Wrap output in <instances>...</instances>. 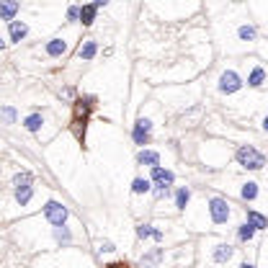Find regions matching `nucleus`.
<instances>
[{
  "mask_svg": "<svg viewBox=\"0 0 268 268\" xmlns=\"http://www.w3.org/2000/svg\"><path fill=\"white\" fill-rule=\"evenodd\" d=\"M235 160L245 170H260V168H265V155L260 150H255L253 145H240L235 150Z\"/></svg>",
  "mask_w": 268,
  "mask_h": 268,
  "instance_id": "obj_1",
  "label": "nucleus"
},
{
  "mask_svg": "<svg viewBox=\"0 0 268 268\" xmlns=\"http://www.w3.org/2000/svg\"><path fill=\"white\" fill-rule=\"evenodd\" d=\"M242 85H245V83H242V78H240V73H237V70H224V73L219 75L217 91H219L222 96H232V93H237Z\"/></svg>",
  "mask_w": 268,
  "mask_h": 268,
  "instance_id": "obj_2",
  "label": "nucleus"
},
{
  "mask_svg": "<svg viewBox=\"0 0 268 268\" xmlns=\"http://www.w3.org/2000/svg\"><path fill=\"white\" fill-rule=\"evenodd\" d=\"M209 217H211L214 224H227V219L232 217V209H229L227 199L211 196V199H209Z\"/></svg>",
  "mask_w": 268,
  "mask_h": 268,
  "instance_id": "obj_3",
  "label": "nucleus"
},
{
  "mask_svg": "<svg viewBox=\"0 0 268 268\" xmlns=\"http://www.w3.org/2000/svg\"><path fill=\"white\" fill-rule=\"evenodd\" d=\"M67 217H70V211H67L65 204H60V201H55V199L44 204V219H47L52 227H62V224L67 222Z\"/></svg>",
  "mask_w": 268,
  "mask_h": 268,
  "instance_id": "obj_4",
  "label": "nucleus"
},
{
  "mask_svg": "<svg viewBox=\"0 0 268 268\" xmlns=\"http://www.w3.org/2000/svg\"><path fill=\"white\" fill-rule=\"evenodd\" d=\"M132 139H134V145H139V147L145 150V145H150V139H152V121L145 119V116H139V119L134 121Z\"/></svg>",
  "mask_w": 268,
  "mask_h": 268,
  "instance_id": "obj_5",
  "label": "nucleus"
},
{
  "mask_svg": "<svg viewBox=\"0 0 268 268\" xmlns=\"http://www.w3.org/2000/svg\"><path fill=\"white\" fill-rule=\"evenodd\" d=\"M150 170H152V173H150L152 188H168V191H170V186H173V181H175L173 170H168V168H163V165H155V168H150Z\"/></svg>",
  "mask_w": 268,
  "mask_h": 268,
  "instance_id": "obj_6",
  "label": "nucleus"
},
{
  "mask_svg": "<svg viewBox=\"0 0 268 268\" xmlns=\"http://www.w3.org/2000/svg\"><path fill=\"white\" fill-rule=\"evenodd\" d=\"M19 11H21L19 0H0V21H8V24L16 21Z\"/></svg>",
  "mask_w": 268,
  "mask_h": 268,
  "instance_id": "obj_7",
  "label": "nucleus"
},
{
  "mask_svg": "<svg viewBox=\"0 0 268 268\" xmlns=\"http://www.w3.org/2000/svg\"><path fill=\"white\" fill-rule=\"evenodd\" d=\"M44 52L49 55V57H62V55H67V42L62 39V37H55V39H49L47 44H44Z\"/></svg>",
  "mask_w": 268,
  "mask_h": 268,
  "instance_id": "obj_8",
  "label": "nucleus"
},
{
  "mask_svg": "<svg viewBox=\"0 0 268 268\" xmlns=\"http://www.w3.org/2000/svg\"><path fill=\"white\" fill-rule=\"evenodd\" d=\"M232 255H235V247H232L229 242H219V245L211 250V260H214V263H227Z\"/></svg>",
  "mask_w": 268,
  "mask_h": 268,
  "instance_id": "obj_9",
  "label": "nucleus"
},
{
  "mask_svg": "<svg viewBox=\"0 0 268 268\" xmlns=\"http://www.w3.org/2000/svg\"><path fill=\"white\" fill-rule=\"evenodd\" d=\"M268 83V73L260 67V65H255L253 70H250V75H247V85L250 88H263Z\"/></svg>",
  "mask_w": 268,
  "mask_h": 268,
  "instance_id": "obj_10",
  "label": "nucleus"
},
{
  "mask_svg": "<svg viewBox=\"0 0 268 268\" xmlns=\"http://www.w3.org/2000/svg\"><path fill=\"white\" fill-rule=\"evenodd\" d=\"M137 165H147V168H155V165H160V152H155V150H139L137 152Z\"/></svg>",
  "mask_w": 268,
  "mask_h": 268,
  "instance_id": "obj_11",
  "label": "nucleus"
},
{
  "mask_svg": "<svg viewBox=\"0 0 268 268\" xmlns=\"http://www.w3.org/2000/svg\"><path fill=\"white\" fill-rule=\"evenodd\" d=\"M8 34H11V42H24L26 39V34H29V26L24 24V21H11L8 24Z\"/></svg>",
  "mask_w": 268,
  "mask_h": 268,
  "instance_id": "obj_12",
  "label": "nucleus"
},
{
  "mask_svg": "<svg viewBox=\"0 0 268 268\" xmlns=\"http://www.w3.org/2000/svg\"><path fill=\"white\" fill-rule=\"evenodd\" d=\"M78 55H80V60H85V62H91L96 55H98V42L96 39H85L83 44H80V49H78Z\"/></svg>",
  "mask_w": 268,
  "mask_h": 268,
  "instance_id": "obj_13",
  "label": "nucleus"
},
{
  "mask_svg": "<svg viewBox=\"0 0 268 268\" xmlns=\"http://www.w3.org/2000/svg\"><path fill=\"white\" fill-rule=\"evenodd\" d=\"M137 237L139 240H155V242H160L163 240V232L155 229L152 224H137Z\"/></svg>",
  "mask_w": 268,
  "mask_h": 268,
  "instance_id": "obj_14",
  "label": "nucleus"
},
{
  "mask_svg": "<svg viewBox=\"0 0 268 268\" xmlns=\"http://www.w3.org/2000/svg\"><path fill=\"white\" fill-rule=\"evenodd\" d=\"M42 124H44V116H42L39 111H34V114H29V116L24 119V129L31 132V134H37V132L42 129Z\"/></svg>",
  "mask_w": 268,
  "mask_h": 268,
  "instance_id": "obj_15",
  "label": "nucleus"
},
{
  "mask_svg": "<svg viewBox=\"0 0 268 268\" xmlns=\"http://www.w3.org/2000/svg\"><path fill=\"white\" fill-rule=\"evenodd\" d=\"M247 224H253L255 232L258 229H268V217L260 214V211H255V209H247Z\"/></svg>",
  "mask_w": 268,
  "mask_h": 268,
  "instance_id": "obj_16",
  "label": "nucleus"
},
{
  "mask_svg": "<svg viewBox=\"0 0 268 268\" xmlns=\"http://www.w3.org/2000/svg\"><path fill=\"white\" fill-rule=\"evenodd\" d=\"M258 193H260V188H258L255 181H247V183H242V188H240V199H242V201H255Z\"/></svg>",
  "mask_w": 268,
  "mask_h": 268,
  "instance_id": "obj_17",
  "label": "nucleus"
},
{
  "mask_svg": "<svg viewBox=\"0 0 268 268\" xmlns=\"http://www.w3.org/2000/svg\"><path fill=\"white\" fill-rule=\"evenodd\" d=\"M96 16H98V8H96L93 3H88V6L80 8V24H83V26H93Z\"/></svg>",
  "mask_w": 268,
  "mask_h": 268,
  "instance_id": "obj_18",
  "label": "nucleus"
},
{
  "mask_svg": "<svg viewBox=\"0 0 268 268\" xmlns=\"http://www.w3.org/2000/svg\"><path fill=\"white\" fill-rule=\"evenodd\" d=\"M152 191V181L150 178H134L132 181V193L134 196H145V193H150Z\"/></svg>",
  "mask_w": 268,
  "mask_h": 268,
  "instance_id": "obj_19",
  "label": "nucleus"
},
{
  "mask_svg": "<svg viewBox=\"0 0 268 268\" xmlns=\"http://www.w3.org/2000/svg\"><path fill=\"white\" fill-rule=\"evenodd\" d=\"M255 37H258V29H255L253 24H242V26L237 29V39H240V42H255Z\"/></svg>",
  "mask_w": 268,
  "mask_h": 268,
  "instance_id": "obj_20",
  "label": "nucleus"
},
{
  "mask_svg": "<svg viewBox=\"0 0 268 268\" xmlns=\"http://www.w3.org/2000/svg\"><path fill=\"white\" fill-rule=\"evenodd\" d=\"M55 240H57V245H62V247H67L70 242H73V232H70V227H55Z\"/></svg>",
  "mask_w": 268,
  "mask_h": 268,
  "instance_id": "obj_21",
  "label": "nucleus"
},
{
  "mask_svg": "<svg viewBox=\"0 0 268 268\" xmlns=\"http://www.w3.org/2000/svg\"><path fill=\"white\" fill-rule=\"evenodd\" d=\"M188 199H191V188H188V186H181V188L175 191V209L183 211L186 204H188Z\"/></svg>",
  "mask_w": 268,
  "mask_h": 268,
  "instance_id": "obj_22",
  "label": "nucleus"
},
{
  "mask_svg": "<svg viewBox=\"0 0 268 268\" xmlns=\"http://www.w3.org/2000/svg\"><path fill=\"white\" fill-rule=\"evenodd\" d=\"M31 196H34V186H21V188H16V201H19V206H26V204L31 201Z\"/></svg>",
  "mask_w": 268,
  "mask_h": 268,
  "instance_id": "obj_23",
  "label": "nucleus"
},
{
  "mask_svg": "<svg viewBox=\"0 0 268 268\" xmlns=\"http://www.w3.org/2000/svg\"><path fill=\"white\" fill-rule=\"evenodd\" d=\"M253 237H255V227L247 224V222H242V224L237 227V240H240V242H250Z\"/></svg>",
  "mask_w": 268,
  "mask_h": 268,
  "instance_id": "obj_24",
  "label": "nucleus"
},
{
  "mask_svg": "<svg viewBox=\"0 0 268 268\" xmlns=\"http://www.w3.org/2000/svg\"><path fill=\"white\" fill-rule=\"evenodd\" d=\"M160 258H163V250H160V247H155L152 253L142 255V268H155V265L160 263Z\"/></svg>",
  "mask_w": 268,
  "mask_h": 268,
  "instance_id": "obj_25",
  "label": "nucleus"
},
{
  "mask_svg": "<svg viewBox=\"0 0 268 268\" xmlns=\"http://www.w3.org/2000/svg\"><path fill=\"white\" fill-rule=\"evenodd\" d=\"M0 119H3V124H16L19 114L13 106H0Z\"/></svg>",
  "mask_w": 268,
  "mask_h": 268,
  "instance_id": "obj_26",
  "label": "nucleus"
},
{
  "mask_svg": "<svg viewBox=\"0 0 268 268\" xmlns=\"http://www.w3.org/2000/svg\"><path fill=\"white\" fill-rule=\"evenodd\" d=\"M31 183H34V175H31V173H16V175H13V188L31 186Z\"/></svg>",
  "mask_w": 268,
  "mask_h": 268,
  "instance_id": "obj_27",
  "label": "nucleus"
},
{
  "mask_svg": "<svg viewBox=\"0 0 268 268\" xmlns=\"http://www.w3.org/2000/svg\"><path fill=\"white\" fill-rule=\"evenodd\" d=\"M67 21H80V8L78 6H70L67 8Z\"/></svg>",
  "mask_w": 268,
  "mask_h": 268,
  "instance_id": "obj_28",
  "label": "nucleus"
},
{
  "mask_svg": "<svg viewBox=\"0 0 268 268\" xmlns=\"http://www.w3.org/2000/svg\"><path fill=\"white\" fill-rule=\"evenodd\" d=\"M101 253H114L116 250V245L111 242V240H101V247H98Z\"/></svg>",
  "mask_w": 268,
  "mask_h": 268,
  "instance_id": "obj_29",
  "label": "nucleus"
},
{
  "mask_svg": "<svg viewBox=\"0 0 268 268\" xmlns=\"http://www.w3.org/2000/svg\"><path fill=\"white\" fill-rule=\"evenodd\" d=\"M152 193H155V199H165L170 191H168V188H152Z\"/></svg>",
  "mask_w": 268,
  "mask_h": 268,
  "instance_id": "obj_30",
  "label": "nucleus"
},
{
  "mask_svg": "<svg viewBox=\"0 0 268 268\" xmlns=\"http://www.w3.org/2000/svg\"><path fill=\"white\" fill-rule=\"evenodd\" d=\"M93 6H96V8H106L109 0H93Z\"/></svg>",
  "mask_w": 268,
  "mask_h": 268,
  "instance_id": "obj_31",
  "label": "nucleus"
},
{
  "mask_svg": "<svg viewBox=\"0 0 268 268\" xmlns=\"http://www.w3.org/2000/svg\"><path fill=\"white\" fill-rule=\"evenodd\" d=\"M240 268H255V265H253L250 260H242V263H240Z\"/></svg>",
  "mask_w": 268,
  "mask_h": 268,
  "instance_id": "obj_32",
  "label": "nucleus"
},
{
  "mask_svg": "<svg viewBox=\"0 0 268 268\" xmlns=\"http://www.w3.org/2000/svg\"><path fill=\"white\" fill-rule=\"evenodd\" d=\"M260 124H263V132H268V114L263 116V121H260Z\"/></svg>",
  "mask_w": 268,
  "mask_h": 268,
  "instance_id": "obj_33",
  "label": "nucleus"
},
{
  "mask_svg": "<svg viewBox=\"0 0 268 268\" xmlns=\"http://www.w3.org/2000/svg\"><path fill=\"white\" fill-rule=\"evenodd\" d=\"M109 268H129V265H127V263H111Z\"/></svg>",
  "mask_w": 268,
  "mask_h": 268,
  "instance_id": "obj_34",
  "label": "nucleus"
},
{
  "mask_svg": "<svg viewBox=\"0 0 268 268\" xmlns=\"http://www.w3.org/2000/svg\"><path fill=\"white\" fill-rule=\"evenodd\" d=\"M3 49H6V39H3V37H0V52H3Z\"/></svg>",
  "mask_w": 268,
  "mask_h": 268,
  "instance_id": "obj_35",
  "label": "nucleus"
}]
</instances>
